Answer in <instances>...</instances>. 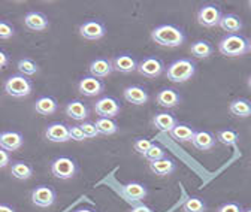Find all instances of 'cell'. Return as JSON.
<instances>
[{"label": "cell", "instance_id": "24", "mask_svg": "<svg viewBox=\"0 0 251 212\" xmlns=\"http://www.w3.org/2000/svg\"><path fill=\"white\" fill-rule=\"evenodd\" d=\"M123 191H124L126 196H127L133 202L144 200L145 196H147V193H148L147 191V187L144 184H139V183H129V184H126L123 187Z\"/></svg>", "mask_w": 251, "mask_h": 212}, {"label": "cell", "instance_id": "18", "mask_svg": "<svg viewBox=\"0 0 251 212\" xmlns=\"http://www.w3.org/2000/svg\"><path fill=\"white\" fill-rule=\"evenodd\" d=\"M155 102L163 108H175L181 102V96L174 88H163L155 96Z\"/></svg>", "mask_w": 251, "mask_h": 212}, {"label": "cell", "instance_id": "9", "mask_svg": "<svg viewBox=\"0 0 251 212\" xmlns=\"http://www.w3.org/2000/svg\"><path fill=\"white\" fill-rule=\"evenodd\" d=\"M55 190L50 186H39L31 191V202L39 208H50L55 202Z\"/></svg>", "mask_w": 251, "mask_h": 212}, {"label": "cell", "instance_id": "19", "mask_svg": "<svg viewBox=\"0 0 251 212\" xmlns=\"http://www.w3.org/2000/svg\"><path fill=\"white\" fill-rule=\"evenodd\" d=\"M215 138L212 133L206 132V130H199L195 133L193 139H192V143L195 148L201 149V151H209L215 146Z\"/></svg>", "mask_w": 251, "mask_h": 212}, {"label": "cell", "instance_id": "23", "mask_svg": "<svg viewBox=\"0 0 251 212\" xmlns=\"http://www.w3.org/2000/svg\"><path fill=\"white\" fill-rule=\"evenodd\" d=\"M152 123L154 126L162 130V132H169L178 124V121L176 118L172 115V114H168V112H160V114H157L154 118H152Z\"/></svg>", "mask_w": 251, "mask_h": 212}, {"label": "cell", "instance_id": "45", "mask_svg": "<svg viewBox=\"0 0 251 212\" xmlns=\"http://www.w3.org/2000/svg\"><path fill=\"white\" fill-rule=\"evenodd\" d=\"M242 212H251V208H248V209H244Z\"/></svg>", "mask_w": 251, "mask_h": 212}, {"label": "cell", "instance_id": "35", "mask_svg": "<svg viewBox=\"0 0 251 212\" xmlns=\"http://www.w3.org/2000/svg\"><path fill=\"white\" fill-rule=\"evenodd\" d=\"M151 145H152V142H151L150 139H147V138H138V139L133 142L135 151H136V153H139V154H142V156L147 154V151L151 148Z\"/></svg>", "mask_w": 251, "mask_h": 212}, {"label": "cell", "instance_id": "8", "mask_svg": "<svg viewBox=\"0 0 251 212\" xmlns=\"http://www.w3.org/2000/svg\"><path fill=\"white\" fill-rule=\"evenodd\" d=\"M222 11L217 5H205L198 11V23L203 27H215L222 20Z\"/></svg>", "mask_w": 251, "mask_h": 212}, {"label": "cell", "instance_id": "36", "mask_svg": "<svg viewBox=\"0 0 251 212\" xmlns=\"http://www.w3.org/2000/svg\"><path fill=\"white\" fill-rule=\"evenodd\" d=\"M14 35L15 28L6 21H0V39H11Z\"/></svg>", "mask_w": 251, "mask_h": 212}, {"label": "cell", "instance_id": "14", "mask_svg": "<svg viewBox=\"0 0 251 212\" xmlns=\"http://www.w3.org/2000/svg\"><path fill=\"white\" fill-rule=\"evenodd\" d=\"M24 138L18 132H3L0 133V148H3L8 153L11 151H17L23 146Z\"/></svg>", "mask_w": 251, "mask_h": 212}, {"label": "cell", "instance_id": "1", "mask_svg": "<svg viewBox=\"0 0 251 212\" xmlns=\"http://www.w3.org/2000/svg\"><path fill=\"white\" fill-rule=\"evenodd\" d=\"M151 39L160 47L176 48L184 44L185 35L179 27H176L174 24H163V25H159L152 30Z\"/></svg>", "mask_w": 251, "mask_h": 212}, {"label": "cell", "instance_id": "5", "mask_svg": "<svg viewBox=\"0 0 251 212\" xmlns=\"http://www.w3.org/2000/svg\"><path fill=\"white\" fill-rule=\"evenodd\" d=\"M51 172L58 179H71L76 173V163L71 157H57L51 163Z\"/></svg>", "mask_w": 251, "mask_h": 212}, {"label": "cell", "instance_id": "12", "mask_svg": "<svg viewBox=\"0 0 251 212\" xmlns=\"http://www.w3.org/2000/svg\"><path fill=\"white\" fill-rule=\"evenodd\" d=\"M24 24L28 30H33V32H44L50 27V21L45 14L31 11L24 17Z\"/></svg>", "mask_w": 251, "mask_h": 212}, {"label": "cell", "instance_id": "17", "mask_svg": "<svg viewBox=\"0 0 251 212\" xmlns=\"http://www.w3.org/2000/svg\"><path fill=\"white\" fill-rule=\"evenodd\" d=\"M45 138L51 142H68L69 138V127L63 123H52L45 130Z\"/></svg>", "mask_w": 251, "mask_h": 212}, {"label": "cell", "instance_id": "33", "mask_svg": "<svg viewBox=\"0 0 251 212\" xmlns=\"http://www.w3.org/2000/svg\"><path fill=\"white\" fill-rule=\"evenodd\" d=\"M238 133L235 130H229V129H225V130H220L217 133V141L222 142L223 145L226 146H232V145H236L238 143Z\"/></svg>", "mask_w": 251, "mask_h": 212}, {"label": "cell", "instance_id": "38", "mask_svg": "<svg viewBox=\"0 0 251 212\" xmlns=\"http://www.w3.org/2000/svg\"><path fill=\"white\" fill-rule=\"evenodd\" d=\"M69 138L74 139V141H76V142H81V141L87 139L85 135H84V132L81 130L79 126H72V127H69Z\"/></svg>", "mask_w": 251, "mask_h": 212}, {"label": "cell", "instance_id": "43", "mask_svg": "<svg viewBox=\"0 0 251 212\" xmlns=\"http://www.w3.org/2000/svg\"><path fill=\"white\" fill-rule=\"evenodd\" d=\"M0 212H15V209L12 206H9V205L2 203V205H0Z\"/></svg>", "mask_w": 251, "mask_h": 212}, {"label": "cell", "instance_id": "40", "mask_svg": "<svg viewBox=\"0 0 251 212\" xmlns=\"http://www.w3.org/2000/svg\"><path fill=\"white\" fill-rule=\"evenodd\" d=\"M11 163V156L8 151H5L3 148H0V167H6Z\"/></svg>", "mask_w": 251, "mask_h": 212}, {"label": "cell", "instance_id": "21", "mask_svg": "<svg viewBox=\"0 0 251 212\" xmlns=\"http://www.w3.org/2000/svg\"><path fill=\"white\" fill-rule=\"evenodd\" d=\"M66 115L76 121H84L88 117V108L81 100H72L66 105Z\"/></svg>", "mask_w": 251, "mask_h": 212}, {"label": "cell", "instance_id": "16", "mask_svg": "<svg viewBox=\"0 0 251 212\" xmlns=\"http://www.w3.org/2000/svg\"><path fill=\"white\" fill-rule=\"evenodd\" d=\"M114 72L112 62L108 58H96L90 63V73L94 78H106Z\"/></svg>", "mask_w": 251, "mask_h": 212}, {"label": "cell", "instance_id": "42", "mask_svg": "<svg viewBox=\"0 0 251 212\" xmlns=\"http://www.w3.org/2000/svg\"><path fill=\"white\" fill-rule=\"evenodd\" d=\"M130 212H154V211L151 208L145 206V205H136Z\"/></svg>", "mask_w": 251, "mask_h": 212}, {"label": "cell", "instance_id": "22", "mask_svg": "<svg viewBox=\"0 0 251 212\" xmlns=\"http://www.w3.org/2000/svg\"><path fill=\"white\" fill-rule=\"evenodd\" d=\"M175 162L171 159H160V160H155V162H150V169L151 172H154L155 175L159 176H168L171 173L175 172Z\"/></svg>", "mask_w": 251, "mask_h": 212}, {"label": "cell", "instance_id": "37", "mask_svg": "<svg viewBox=\"0 0 251 212\" xmlns=\"http://www.w3.org/2000/svg\"><path fill=\"white\" fill-rule=\"evenodd\" d=\"M79 127H81V130L84 132L85 138H88V139H93V138H96V136L99 135V132H98V129H96V124H94V123H90V121H85V123H82Z\"/></svg>", "mask_w": 251, "mask_h": 212}, {"label": "cell", "instance_id": "26", "mask_svg": "<svg viewBox=\"0 0 251 212\" xmlns=\"http://www.w3.org/2000/svg\"><path fill=\"white\" fill-rule=\"evenodd\" d=\"M195 129L188 124H176L172 130H171V135L174 139H176L178 142H192L193 136H195Z\"/></svg>", "mask_w": 251, "mask_h": 212}, {"label": "cell", "instance_id": "15", "mask_svg": "<svg viewBox=\"0 0 251 212\" xmlns=\"http://www.w3.org/2000/svg\"><path fill=\"white\" fill-rule=\"evenodd\" d=\"M123 94H124L126 100H127L129 103H133V105H145L150 99L148 92L144 87H139V85L127 87L123 92Z\"/></svg>", "mask_w": 251, "mask_h": 212}, {"label": "cell", "instance_id": "44", "mask_svg": "<svg viewBox=\"0 0 251 212\" xmlns=\"http://www.w3.org/2000/svg\"><path fill=\"white\" fill-rule=\"evenodd\" d=\"M75 212H93V211H90V209H76Z\"/></svg>", "mask_w": 251, "mask_h": 212}, {"label": "cell", "instance_id": "20", "mask_svg": "<svg viewBox=\"0 0 251 212\" xmlns=\"http://www.w3.org/2000/svg\"><path fill=\"white\" fill-rule=\"evenodd\" d=\"M218 25L222 27V30L227 32L229 35H236L239 30L242 28V21L238 15L235 14H226L220 20Z\"/></svg>", "mask_w": 251, "mask_h": 212}, {"label": "cell", "instance_id": "41", "mask_svg": "<svg viewBox=\"0 0 251 212\" xmlns=\"http://www.w3.org/2000/svg\"><path fill=\"white\" fill-rule=\"evenodd\" d=\"M9 65V57L5 51L0 49V69H3Z\"/></svg>", "mask_w": 251, "mask_h": 212}, {"label": "cell", "instance_id": "29", "mask_svg": "<svg viewBox=\"0 0 251 212\" xmlns=\"http://www.w3.org/2000/svg\"><path fill=\"white\" fill-rule=\"evenodd\" d=\"M190 52H192V55H195L198 58H208L209 55H212L214 47L208 41H196L192 44Z\"/></svg>", "mask_w": 251, "mask_h": 212}, {"label": "cell", "instance_id": "28", "mask_svg": "<svg viewBox=\"0 0 251 212\" xmlns=\"http://www.w3.org/2000/svg\"><path fill=\"white\" fill-rule=\"evenodd\" d=\"M11 173L14 178L24 181V179L31 178V175H33V166L25 162H15L11 167Z\"/></svg>", "mask_w": 251, "mask_h": 212}, {"label": "cell", "instance_id": "32", "mask_svg": "<svg viewBox=\"0 0 251 212\" xmlns=\"http://www.w3.org/2000/svg\"><path fill=\"white\" fill-rule=\"evenodd\" d=\"M17 68L21 72V75H24V76H31L39 71L38 65L31 58H21L17 65Z\"/></svg>", "mask_w": 251, "mask_h": 212}, {"label": "cell", "instance_id": "46", "mask_svg": "<svg viewBox=\"0 0 251 212\" xmlns=\"http://www.w3.org/2000/svg\"><path fill=\"white\" fill-rule=\"evenodd\" d=\"M248 87L251 88V76H250V79H248Z\"/></svg>", "mask_w": 251, "mask_h": 212}, {"label": "cell", "instance_id": "4", "mask_svg": "<svg viewBox=\"0 0 251 212\" xmlns=\"http://www.w3.org/2000/svg\"><path fill=\"white\" fill-rule=\"evenodd\" d=\"M31 90L33 84L24 75H12L5 82V92L12 97H27Z\"/></svg>", "mask_w": 251, "mask_h": 212}, {"label": "cell", "instance_id": "11", "mask_svg": "<svg viewBox=\"0 0 251 212\" xmlns=\"http://www.w3.org/2000/svg\"><path fill=\"white\" fill-rule=\"evenodd\" d=\"M103 88H105V84L94 76H84L78 84V92L87 97H96L102 94Z\"/></svg>", "mask_w": 251, "mask_h": 212}, {"label": "cell", "instance_id": "13", "mask_svg": "<svg viewBox=\"0 0 251 212\" xmlns=\"http://www.w3.org/2000/svg\"><path fill=\"white\" fill-rule=\"evenodd\" d=\"M112 66H114V71H117V72L130 73L138 69V62L130 54H120L112 60Z\"/></svg>", "mask_w": 251, "mask_h": 212}, {"label": "cell", "instance_id": "25", "mask_svg": "<svg viewBox=\"0 0 251 212\" xmlns=\"http://www.w3.org/2000/svg\"><path fill=\"white\" fill-rule=\"evenodd\" d=\"M35 109L38 114L41 115H52L57 109H58V103L54 97L51 96H44L41 99L36 100L35 103Z\"/></svg>", "mask_w": 251, "mask_h": 212}, {"label": "cell", "instance_id": "31", "mask_svg": "<svg viewBox=\"0 0 251 212\" xmlns=\"http://www.w3.org/2000/svg\"><path fill=\"white\" fill-rule=\"evenodd\" d=\"M184 212H205L206 211V203L201 197H188L184 205H182Z\"/></svg>", "mask_w": 251, "mask_h": 212}, {"label": "cell", "instance_id": "10", "mask_svg": "<svg viewBox=\"0 0 251 212\" xmlns=\"http://www.w3.org/2000/svg\"><path fill=\"white\" fill-rule=\"evenodd\" d=\"M94 111H96V114L100 115L102 118H112L120 114L121 106L117 99L105 96L94 103Z\"/></svg>", "mask_w": 251, "mask_h": 212}, {"label": "cell", "instance_id": "47", "mask_svg": "<svg viewBox=\"0 0 251 212\" xmlns=\"http://www.w3.org/2000/svg\"><path fill=\"white\" fill-rule=\"evenodd\" d=\"M248 51H251V41L248 42Z\"/></svg>", "mask_w": 251, "mask_h": 212}, {"label": "cell", "instance_id": "3", "mask_svg": "<svg viewBox=\"0 0 251 212\" xmlns=\"http://www.w3.org/2000/svg\"><path fill=\"white\" fill-rule=\"evenodd\" d=\"M218 51L226 57H241L248 52V41L236 33V35H227L218 44Z\"/></svg>", "mask_w": 251, "mask_h": 212}, {"label": "cell", "instance_id": "39", "mask_svg": "<svg viewBox=\"0 0 251 212\" xmlns=\"http://www.w3.org/2000/svg\"><path fill=\"white\" fill-rule=\"evenodd\" d=\"M217 212H242V208L238 203H225L217 209Z\"/></svg>", "mask_w": 251, "mask_h": 212}, {"label": "cell", "instance_id": "6", "mask_svg": "<svg viewBox=\"0 0 251 212\" xmlns=\"http://www.w3.org/2000/svg\"><path fill=\"white\" fill-rule=\"evenodd\" d=\"M142 76L154 79L157 76H160L165 71V65L160 58L157 57H147L144 58L141 63H138V69H136Z\"/></svg>", "mask_w": 251, "mask_h": 212}, {"label": "cell", "instance_id": "27", "mask_svg": "<svg viewBox=\"0 0 251 212\" xmlns=\"http://www.w3.org/2000/svg\"><path fill=\"white\" fill-rule=\"evenodd\" d=\"M229 109L235 117L247 118V117L251 115V102L247 100V99H235V100L230 102Z\"/></svg>", "mask_w": 251, "mask_h": 212}, {"label": "cell", "instance_id": "2", "mask_svg": "<svg viewBox=\"0 0 251 212\" xmlns=\"http://www.w3.org/2000/svg\"><path fill=\"white\" fill-rule=\"evenodd\" d=\"M196 72V63L192 58H179L175 60L166 69V76L171 82L179 84L190 79Z\"/></svg>", "mask_w": 251, "mask_h": 212}, {"label": "cell", "instance_id": "7", "mask_svg": "<svg viewBox=\"0 0 251 212\" xmlns=\"http://www.w3.org/2000/svg\"><path fill=\"white\" fill-rule=\"evenodd\" d=\"M79 35L88 41H98L106 35V27L99 20H90V21H85L84 24H81Z\"/></svg>", "mask_w": 251, "mask_h": 212}, {"label": "cell", "instance_id": "34", "mask_svg": "<svg viewBox=\"0 0 251 212\" xmlns=\"http://www.w3.org/2000/svg\"><path fill=\"white\" fill-rule=\"evenodd\" d=\"M148 162H155V160H160V159H165V149L160 146V145H155L152 143L151 148L147 151V154L144 156Z\"/></svg>", "mask_w": 251, "mask_h": 212}, {"label": "cell", "instance_id": "30", "mask_svg": "<svg viewBox=\"0 0 251 212\" xmlns=\"http://www.w3.org/2000/svg\"><path fill=\"white\" fill-rule=\"evenodd\" d=\"M96 129L102 135H114L118 130V124L112 118H99L96 121Z\"/></svg>", "mask_w": 251, "mask_h": 212}, {"label": "cell", "instance_id": "48", "mask_svg": "<svg viewBox=\"0 0 251 212\" xmlns=\"http://www.w3.org/2000/svg\"><path fill=\"white\" fill-rule=\"evenodd\" d=\"M250 6H251V0H250Z\"/></svg>", "mask_w": 251, "mask_h": 212}]
</instances>
